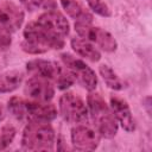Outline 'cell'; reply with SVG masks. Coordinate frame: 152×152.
Instances as JSON below:
<instances>
[{
    "label": "cell",
    "mask_w": 152,
    "mask_h": 152,
    "mask_svg": "<svg viewBox=\"0 0 152 152\" xmlns=\"http://www.w3.org/2000/svg\"><path fill=\"white\" fill-rule=\"evenodd\" d=\"M99 71H100V75L102 76L104 83L110 89H113V90H122V89H125L127 87V83L124 80H121L108 65H106V64L100 65Z\"/></svg>",
    "instance_id": "e0dca14e"
},
{
    "label": "cell",
    "mask_w": 152,
    "mask_h": 152,
    "mask_svg": "<svg viewBox=\"0 0 152 152\" xmlns=\"http://www.w3.org/2000/svg\"><path fill=\"white\" fill-rule=\"evenodd\" d=\"M26 69L30 75L53 81L56 84L66 71V69H63L57 63L46 59H32L26 63Z\"/></svg>",
    "instance_id": "9c48e42d"
},
{
    "label": "cell",
    "mask_w": 152,
    "mask_h": 152,
    "mask_svg": "<svg viewBox=\"0 0 152 152\" xmlns=\"http://www.w3.org/2000/svg\"><path fill=\"white\" fill-rule=\"evenodd\" d=\"M24 93L26 96L34 101L49 102L55 95V88L51 81L32 76L28 78L24 87Z\"/></svg>",
    "instance_id": "7c38bea8"
},
{
    "label": "cell",
    "mask_w": 152,
    "mask_h": 152,
    "mask_svg": "<svg viewBox=\"0 0 152 152\" xmlns=\"http://www.w3.org/2000/svg\"><path fill=\"white\" fill-rule=\"evenodd\" d=\"M20 4L30 12L37 11L39 8L50 11V10H56L57 7L55 0H20Z\"/></svg>",
    "instance_id": "ac0fdd59"
},
{
    "label": "cell",
    "mask_w": 152,
    "mask_h": 152,
    "mask_svg": "<svg viewBox=\"0 0 152 152\" xmlns=\"http://www.w3.org/2000/svg\"><path fill=\"white\" fill-rule=\"evenodd\" d=\"M59 113L69 124H83L88 120V108L75 93L66 91L59 97Z\"/></svg>",
    "instance_id": "5b68a950"
},
{
    "label": "cell",
    "mask_w": 152,
    "mask_h": 152,
    "mask_svg": "<svg viewBox=\"0 0 152 152\" xmlns=\"http://www.w3.org/2000/svg\"><path fill=\"white\" fill-rule=\"evenodd\" d=\"M101 135L97 131L84 126L77 125L71 129V144L77 151H94L100 144Z\"/></svg>",
    "instance_id": "30bf717a"
},
{
    "label": "cell",
    "mask_w": 152,
    "mask_h": 152,
    "mask_svg": "<svg viewBox=\"0 0 152 152\" xmlns=\"http://www.w3.org/2000/svg\"><path fill=\"white\" fill-rule=\"evenodd\" d=\"M61 5L66 12V14L75 19L76 23H84V24H91L93 15L89 13L78 1L76 0H61Z\"/></svg>",
    "instance_id": "5bb4252c"
},
{
    "label": "cell",
    "mask_w": 152,
    "mask_h": 152,
    "mask_svg": "<svg viewBox=\"0 0 152 152\" xmlns=\"http://www.w3.org/2000/svg\"><path fill=\"white\" fill-rule=\"evenodd\" d=\"M70 44H71L72 50L81 57H83L90 62L100 61L101 53L90 42H88L83 38H72Z\"/></svg>",
    "instance_id": "9a60e30c"
},
{
    "label": "cell",
    "mask_w": 152,
    "mask_h": 152,
    "mask_svg": "<svg viewBox=\"0 0 152 152\" xmlns=\"http://www.w3.org/2000/svg\"><path fill=\"white\" fill-rule=\"evenodd\" d=\"M11 43H12V39H11L10 34L0 32V51H4L7 48H10Z\"/></svg>",
    "instance_id": "44dd1931"
},
{
    "label": "cell",
    "mask_w": 152,
    "mask_h": 152,
    "mask_svg": "<svg viewBox=\"0 0 152 152\" xmlns=\"http://www.w3.org/2000/svg\"><path fill=\"white\" fill-rule=\"evenodd\" d=\"M55 131L49 122L28 121L23 131L21 146L26 151H52Z\"/></svg>",
    "instance_id": "277c9868"
},
{
    "label": "cell",
    "mask_w": 152,
    "mask_h": 152,
    "mask_svg": "<svg viewBox=\"0 0 152 152\" xmlns=\"http://www.w3.org/2000/svg\"><path fill=\"white\" fill-rule=\"evenodd\" d=\"M87 2L89 7L93 10V12H95L96 14L101 17H106V18L112 15V11L107 6V4H104L102 0H87Z\"/></svg>",
    "instance_id": "ffe728a7"
},
{
    "label": "cell",
    "mask_w": 152,
    "mask_h": 152,
    "mask_svg": "<svg viewBox=\"0 0 152 152\" xmlns=\"http://www.w3.org/2000/svg\"><path fill=\"white\" fill-rule=\"evenodd\" d=\"M24 23L23 10L12 1L0 2V32L10 34L17 32Z\"/></svg>",
    "instance_id": "ba28073f"
},
{
    "label": "cell",
    "mask_w": 152,
    "mask_h": 152,
    "mask_svg": "<svg viewBox=\"0 0 152 152\" xmlns=\"http://www.w3.org/2000/svg\"><path fill=\"white\" fill-rule=\"evenodd\" d=\"M8 109L18 120L25 121L49 122L57 116V109L52 103L34 100L26 101L18 96H13L8 100Z\"/></svg>",
    "instance_id": "6da1fadb"
},
{
    "label": "cell",
    "mask_w": 152,
    "mask_h": 152,
    "mask_svg": "<svg viewBox=\"0 0 152 152\" xmlns=\"http://www.w3.org/2000/svg\"><path fill=\"white\" fill-rule=\"evenodd\" d=\"M24 40L21 49L31 55H40L50 49L59 50L64 46L63 38L55 36L38 25L36 21L28 23L24 30Z\"/></svg>",
    "instance_id": "7a4b0ae2"
},
{
    "label": "cell",
    "mask_w": 152,
    "mask_h": 152,
    "mask_svg": "<svg viewBox=\"0 0 152 152\" xmlns=\"http://www.w3.org/2000/svg\"><path fill=\"white\" fill-rule=\"evenodd\" d=\"M110 109L118 124H120L126 132H133L135 129V122L132 116L131 108L124 99L116 95L110 96Z\"/></svg>",
    "instance_id": "4fadbf2b"
},
{
    "label": "cell",
    "mask_w": 152,
    "mask_h": 152,
    "mask_svg": "<svg viewBox=\"0 0 152 152\" xmlns=\"http://www.w3.org/2000/svg\"><path fill=\"white\" fill-rule=\"evenodd\" d=\"M15 128L11 125H6L0 128V151L5 150L7 146L12 144V141L15 138Z\"/></svg>",
    "instance_id": "d6986e66"
},
{
    "label": "cell",
    "mask_w": 152,
    "mask_h": 152,
    "mask_svg": "<svg viewBox=\"0 0 152 152\" xmlns=\"http://www.w3.org/2000/svg\"><path fill=\"white\" fill-rule=\"evenodd\" d=\"M24 75L21 71L11 70L0 72V94L11 93L15 90L23 82Z\"/></svg>",
    "instance_id": "2e32d148"
},
{
    "label": "cell",
    "mask_w": 152,
    "mask_h": 152,
    "mask_svg": "<svg viewBox=\"0 0 152 152\" xmlns=\"http://www.w3.org/2000/svg\"><path fill=\"white\" fill-rule=\"evenodd\" d=\"M61 59L64 63V65L66 66V69L72 74L75 80H77V82L83 88H86L89 91H91L96 88L97 77H96L94 70L90 66H88L83 61L71 56L70 53H62Z\"/></svg>",
    "instance_id": "8992f818"
},
{
    "label": "cell",
    "mask_w": 152,
    "mask_h": 152,
    "mask_svg": "<svg viewBox=\"0 0 152 152\" xmlns=\"http://www.w3.org/2000/svg\"><path fill=\"white\" fill-rule=\"evenodd\" d=\"M36 23L46 31H49L50 33L58 36L61 38L68 36L70 31L69 21L62 13H59L56 10H50L40 14Z\"/></svg>",
    "instance_id": "8fae6325"
},
{
    "label": "cell",
    "mask_w": 152,
    "mask_h": 152,
    "mask_svg": "<svg viewBox=\"0 0 152 152\" xmlns=\"http://www.w3.org/2000/svg\"><path fill=\"white\" fill-rule=\"evenodd\" d=\"M87 101L89 107V114L97 133L106 139L114 138L118 133L119 125L110 107L97 93H90Z\"/></svg>",
    "instance_id": "3957f363"
},
{
    "label": "cell",
    "mask_w": 152,
    "mask_h": 152,
    "mask_svg": "<svg viewBox=\"0 0 152 152\" xmlns=\"http://www.w3.org/2000/svg\"><path fill=\"white\" fill-rule=\"evenodd\" d=\"M75 31L80 37L88 42L97 44L106 52H114L118 49L115 38L101 27L91 26L90 24L84 23H75Z\"/></svg>",
    "instance_id": "52a82bcc"
},
{
    "label": "cell",
    "mask_w": 152,
    "mask_h": 152,
    "mask_svg": "<svg viewBox=\"0 0 152 152\" xmlns=\"http://www.w3.org/2000/svg\"><path fill=\"white\" fill-rule=\"evenodd\" d=\"M5 116H6V113H5V108H4V106L0 103V122L5 119Z\"/></svg>",
    "instance_id": "7402d4cb"
}]
</instances>
